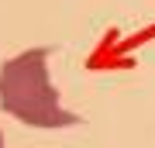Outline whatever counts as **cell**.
Segmentation results:
<instances>
[{"instance_id": "obj_1", "label": "cell", "mask_w": 155, "mask_h": 148, "mask_svg": "<svg viewBox=\"0 0 155 148\" xmlns=\"http://www.w3.org/2000/svg\"><path fill=\"white\" fill-rule=\"evenodd\" d=\"M45 59H48V48H28L0 66V107L31 127L79 124V117L59 104Z\"/></svg>"}, {"instance_id": "obj_2", "label": "cell", "mask_w": 155, "mask_h": 148, "mask_svg": "<svg viewBox=\"0 0 155 148\" xmlns=\"http://www.w3.org/2000/svg\"><path fill=\"white\" fill-rule=\"evenodd\" d=\"M0 148H4V131H0Z\"/></svg>"}]
</instances>
